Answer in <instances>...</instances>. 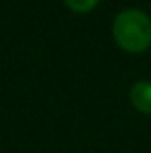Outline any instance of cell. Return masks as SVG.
<instances>
[{
	"mask_svg": "<svg viewBox=\"0 0 151 153\" xmlns=\"http://www.w3.org/2000/svg\"><path fill=\"white\" fill-rule=\"evenodd\" d=\"M113 39L128 54H144L151 49V16L140 8H124L113 19Z\"/></svg>",
	"mask_w": 151,
	"mask_h": 153,
	"instance_id": "1",
	"label": "cell"
},
{
	"mask_svg": "<svg viewBox=\"0 0 151 153\" xmlns=\"http://www.w3.org/2000/svg\"><path fill=\"white\" fill-rule=\"evenodd\" d=\"M130 103L138 112L151 116V79H138L130 87Z\"/></svg>",
	"mask_w": 151,
	"mask_h": 153,
	"instance_id": "2",
	"label": "cell"
},
{
	"mask_svg": "<svg viewBox=\"0 0 151 153\" xmlns=\"http://www.w3.org/2000/svg\"><path fill=\"white\" fill-rule=\"evenodd\" d=\"M62 2H64V6L68 8L72 14L85 16V14H91V12L101 4V0H62Z\"/></svg>",
	"mask_w": 151,
	"mask_h": 153,
	"instance_id": "3",
	"label": "cell"
}]
</instances>
